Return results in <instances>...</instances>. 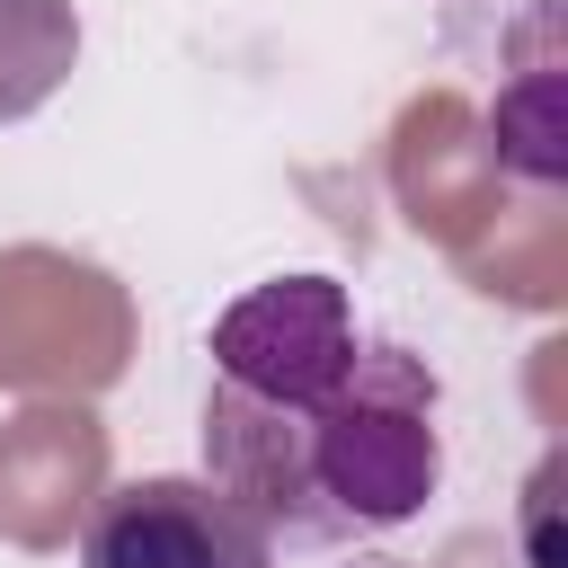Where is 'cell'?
Listing matches in <instances>:
<instances>
[{
	"instance_id": "1",
	"label": "cell",
	"mask_w": 568,
	"mask_h": 568,
	"mask_svg": "<svg viewBox=\"0 0 568 568\" xmlns=\"http://www.w3.org/2000/svg\"><path fill=\"white\" fill-rule=\"evenodd\" d=\"M213 462L222 497L311 541L408 524L435 497V373L364 346L328 275H275L213 320Z\"/></svg>"
},
{
	"instance_id": "2",
	"label": "cell",
	"mask_w": 568,
	"mask_h": 568,
	"mask_svg": "<svg viewBox=\"0 0 568 568\" xmlns=\"http://www.w3.org/2000/svg\"><path fill=\"white\" fill-rule=\"evenodd\" d=\"M80 568H275L266 524L213 479H124L80 532Z\"/></svg>"
}]
</instances>
